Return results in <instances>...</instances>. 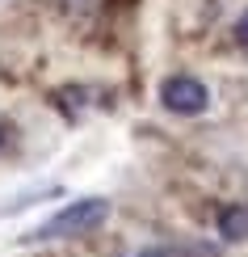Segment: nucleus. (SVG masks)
Here are the masks:
<instances>
[{"label":"nucleus","instance_id":"f257e3e1","mask_svg":"<svg viewBox=\"0 0 248 257\" xmlns=\"http://www.w3.org/2000/svg\"><path fill=\"white\" fill-rule=\"evenodd\" d=\"M110 219V202L105 198H76L63 211H55L51 219H42L26 240H72V236H89Z\"/></svg>","mask_w":248,"mask_h":257},{"label":"nucleus","instance_id":"f03ea898","mask_svg":"<svg viewBox=\"0 0 248 257\" xmlns=\"http://www.w3.org/2000/svg\"><path fill=\"white\" fill-rule=\"evenodd\" d=\"M160 105L172 110V114L193 118V114H202L210 105V93H206V84H202L198 76H168L164 84H160Z\"/></svg>","mask_w":248,"mask_h":257},{"label":"nucleus","instance_id":"7ed1b4c3","mask_svg":"<svg viewBox=\"0 0 248 257\" xmlns=\"http://www.w3.org/2000/svg\"><path fill=\"white\" fill-rule=\"evenodd\" d=\"M219 236L231 240V244L248 240V202H227L219 211Z\"/></svg>","mask_w":248,"mask_h":257},{"label":"nucleus","instance_id":"20e7f679","mask_svg":"<svg viewBox=\"0 0 248 257\" xmlns=\"http://www.w3.org/2000/svg\"><path fill=\"white\" fill-rule=\"evenodd\" d=\"M143 257H219L214 244H202V240H181V244H160V249H147Z\"/></svg>","mask_w":248,"mask_h":257},{"label":"nucleus","instance_id":"39448f33","mask_svg":"<svg viewBox=\"0 0 248 257\" xmlns=\"http://www.w3.org/2000/svg\"><path fill=\"white\" fill-rule=\"evenodd\" d=\"M235 42H240V47L248 51V9L240 13V21H235Z\"/></svg>","mask_w":248,"mask_h":257},{"label":"nucleus","instance_id":"423d86ee","mask_svg":"<svg viewBox=\"0 0 248 257\" xmlns=\"http://www.w3.org/2000/svg\"><path fill=\"white\" fill-rule=\"evenodd\" d=\"M0 144H5V126H0Z\"/></svg>","mask_w":248,"mask_h":257}]
</instances>
